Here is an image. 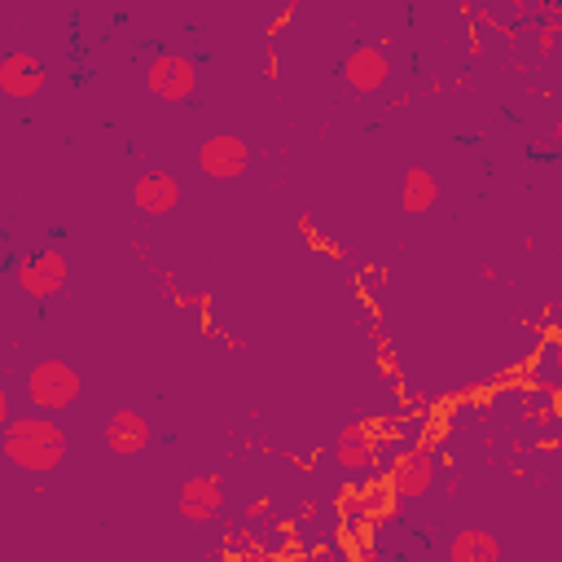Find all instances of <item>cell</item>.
<instances>
[{"instance_id":"obj_1","label":"cell","mask_w":562,"mask_h":562,"mask_svg":"<svg viewBox=\"0 0 562 562\" xmlns=\"http://www.w3.org/2000/svg\"><path fill=\"white\" fill-rule=\"evenodd\" d=\"M0 448H4V457L18 470H26V474H53L66 461V430L48 413H26V417H13L4 426Z\"/></svg>"},{"instance_id":"obj_2","label":"cell","mask_w":562,"mask_h":562,"mask_svg":"<svg viewBox=\"0 0 562 562\" xmlns=\"http://www.w3.org/2000/svg\"><path fill=\"white\" fill-rule=\"evenodd\" d=\"M79 391H83V382H79V373L66 360H35L31 373H26V400L40 413L70 408L79 400Z\"/></svg>"},{"instance_id":"obj_3","label":"cell","mask_w":562,"mask_h":562,"mask_svg":"<svg viewBox=\"0 0 562 562\" xmlns=\"http://www.w3.org/2000/svg\"><path fill=\"white\" fill-rule=\"evenodd\" d=\"M145 83H149V92H154L158 101L180 105V101H189V97L198 92V66H193L189 57H180V53H162V57L149 61Z\"/></svg>"},{"instance_id":"obj_4","label":"cell","mask_w":562,"mask_h":562,"mask_svg":"<svg viewBox=\"0 0 562 562\" xmlns=\"http://www.w3.org/2000/svg\"><path fill=\"white\" fill-rule=\"evenodd\" d=\"M246 162H250L246 140H237V136H228V132L206 136V140L198 145V167H202V176H211V180H237V176L246 171Z\"/></svg>"},{"instance_id":"obj_5","label":"cell","mask_w":562,"mask_h":562,"mask_svg":"<svg viewBox=\"0 0 562 562\" xmlns=\"http://www.w3.org/2000/svg\"><path fill=\"white\" fill-rule=\"evenodd\" d=\"M18 281H22V290L31 299H48V294H57L66 285V259L57 250H35V255L22 259Z\"/></svg>"},{"instance_id":"obj_6","label":"cell","mask_w":562,"mask_h":562,"mask_svg":"<svg viewBox=\"0 0 562 562\" xmlns=\"http://www.w3.org/2000/svg\"><path fill=\"white\" fill-rule=\"evenodd\" d=\"M105 448L114 457H140L149 448V422L136 408H114L105 417Z\"/></svg>"},{"instance_id":"obj_7","label":"cell","mask_w":562,"mask_h":562,"mask_svg":"<svg viewBox=\"0 0 562 562\" xmlns=\"http://www.w3.org/2000/svg\"><path fill=\"white\" fill-rule=\"evenodd\" d=\"M176 509H180L189 522L215 518V514L224 509V487H220V479H215V474H193V479H184L180 492H176Z\"/></svg>"},{"instance_id":"obj_8","label":"cell","mask_w":562,"mask_h":562,"mask_svg":"<svg viewBox=\"0 0 562 562\" xmlns=\"http://www.w3.org/2000/svg\"><path fill=\"white\" fill-rule=\"evenodd\" d=\"M44 88V61L35 53H4L0 57V92L13 101H26Z\"/></svg>"},{"instance_id":"obj_9","label":"cell","mask_w":562,"mask_h":562,"mask_svg":"<svg viewBox=\"0 0 562 562\" xmlns=\"http://www.w3.org/2000/svg\"><path fill=\"white\" fill-rule=\"evenodd\" d=\"M386 75H391V61H386V53L373 48V44L351 48L347 61H342V79L351 83V92H378V88L386 83Z\"/></svg>"},{"instance_id":"obj_10","label":"cell","mask_w":562,"mask_h":562,"mask_svg":"<svg viewBox=\"0 0 562 562\" xmlns=\"http://www.w3.org/2000/svg\"><path fill=\"white\" fill-rule=\"evenodd\" d=\"M430 483H435V457L430 452L408 448V452H400L391 461V487H395V496H422V492H430Z\"/></svg>"},{"instance_id":"obj_11","label":"cell","mask_w":562,"mask_h":562,"mask_svg":"<svg viewBox=\"0 0 562 562\" xmlns=\"http://www.w3.org/2000/svg\"><path fill=\"white\" fill-rule=\"evenodd\" d=\"M132 202H136V211H145V215H167V211H176V202H180V184H176V176H167V171H145V176H136V184H132Z\"/></svg>"},{"instance_id":"obj_12","label":"cell","mask_w":562,"mask_h":562,"mask_svg":"<svg viewBox=\"0 0 562 562\" xmlns=\"http://www.w3.org/2000/svg\"><path fill=\"white\" fill-rule=\"evenodd\" d=\"M448 558L452 562H501V540L483 527H465V531L452 536Z\"/></svg>"},{"instance_id":"obj_13","label":"cell","mask_w":562,"mask_h":562,"mask_svg":"<svg viewBox=\"0 0 562 562\" xmlns=\"http://www.w3.org/2000/svg\"><path fill=\"white\" fill-rule=\"evenodd\" d=\"M435 202H439V180H435L426 167H408L404 180H400V206H404L408 215H422V211H430Z\"/></svg>"},{"instance_id":"obj_14","label":"cell","mask_w":562,"mask_h":562,"mask_svg":"<svg viewBox=\"0 0 562 562\" xmlns=\"http://www.w3.org/2000/svg\"><path fill=\"white\" fill-rule=\"evenodd\" d=\"M334 457H338V465H347V470H364V465H373V435H369V426L364 422H351L342 435H338V443H334Z\"/></svg>"},{"instance_id":"obj_15","label":"cell","mask_w":562,"mask_h":562,"mask_svg":"<svg viewBox=\"0 0 562 562\" xmlns=\"http://www.w3.org/2000/svg\"><path fill=\"white\" fill-rule=\"evenodd\" d=\"M9 422H13V417H9V395H4V386H0V435H4Z\"/></svg>"}]
</instances>
